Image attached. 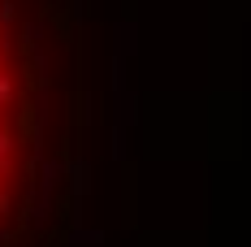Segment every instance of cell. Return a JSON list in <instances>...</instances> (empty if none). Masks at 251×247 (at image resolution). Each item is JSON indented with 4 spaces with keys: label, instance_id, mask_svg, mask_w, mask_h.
I'll use <instances>...</instances> for the list:
<instances>
[{
    "label": "cell",
    "instance_id": "1",
    "mask_svg": "<svg viewBox=\"0 0 251 247\" xmlns=\"http://www.w3.org/2000/svg\"><path fill=\"white\" fill-rule=\"evenodd\" d=\"M22 74L9 52V35L0 30V217L13 208V182H22Z\"/></svg>",
    "mask_w": 251,
    "mask_h": 247
}]
</instances>
